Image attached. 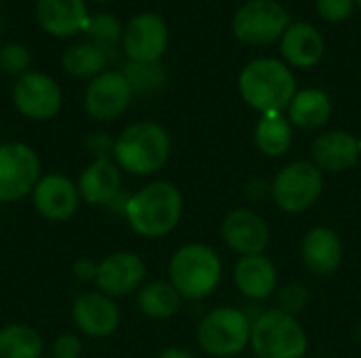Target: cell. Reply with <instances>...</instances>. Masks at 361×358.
Wrapping results in <instances>:
<instances>
[{
	"mask_svg": "<svg viewBox=\"0 0 361 358\" xmlns=\"http://www.w3.org/2000/svg\"><path fill=\"white\" fill-rule=\"evenodd\" d=\"M357 335H360V342H361V325H360V329H357Z\"/></svg>",
	"mask_w": 361,
	"mask_h": 358,
	"instance_id": "obj_36",
	"label": "cell"
},
{
	"mask_svg": "<svg viewBox=\"0 0 361 358\" xmlns=\"http://www.w3.org/2000/svg\"><path fill=\"white\" fill-rule=\"evenodd\" d=\"M13 106L23 118L47 122L61 112L63 93L53 76L30 70L13 84Z\"/></svg>",
	"mask_w": 361,
	"mask_h": 358,
	"instance_id": "obj_10",
	"label": "cell"
},
{
	"mask_svg": "<svg viewBox=\"0 0 361 358\" xmlns=\"http://www.w3.org/2000/svg\"><path fill=\"white\" fill-rule=\"evenodd\" d=\"M85 352L82 338L76 333H61L51 346V358H80Z\"/></svg>",
	"mask_w": 361,
	"mask_h": 358,
	"instance_id": "obj_33",
	"label": "cell"
},
{
	"mask_svg": "<svg viewBox=\"0 0 361 358\" xmlns=\"http://www.w3.org/2000/svg\"><path fill=\"white\" fill-rule=\"evenodd\" d=\"M87 0H36V21L49 36L72 38L87 32Z\"/></svg>",
	"mask_w": 361,
	"mask_h": 358,
	"instance_id": "obj_18",
	"label": "cell"
},
{
	"mask_svg": "<svg viewBox=\"0 0 361 358\" xmlns=\"http://www.w3.org/2000/svg\"><path fill=\"white\" fill-rule=\"evenodd\" d=\"M294 133H292V122L283 118V114H262V118L256 124L254 131V141L256 148L269 156V158H279L283 156L290 146H292Z\"/></svg>",
	"mask_w": 361,
	"mask_h": 358,
	"instance_id": "obj_26",
	"label": "cell"
},
{
	"mask_svg": "<svg viewBox=\"0 0 361 358\" xmlns=\"http://www.w3.org/2000/svg\"><path fill=\"white\" fill-rule=\"evenodd\" d=\"M146 279V264L133 251H114L97 262L95 287L104 295L116 300L137 293Z\"/></svg>",
	"mask_w": 361,
	"mask_h": 358,
	"instance_id": "obj_13",
	"label": "cell"
},
{
	"mask_svg": "<svg viewBox=\"0 0 361 358\" xmlns=\"http://www.w3.org/2000/svg\"><path fill=\"white\" fill-rule=\"evenodd\" d=\"M80 200L89 207H110L123 188V171L110 156L93 158L76 179Z\"/></svg>",
	"mask_w": 361,
	"mask_h": 358,
	"instance_id": "obj_16",
	"label": "cell"
},
{
	"mask_svg": "<svg viewBox=\"0 0 361 358\" xmlns=\"http://www.w3.org/2000/svg\"><path fill=\"white\" fill-rule=\"evenodd\" d=\"M95 2H112V0H95Z\"/></svg>",
	"mask_w": 361,
	"mask_h": 358,
	"instance_id": "obj_37",
	"label": "cell"
},
{
	"mask_svg": "<svg viewBox=\"0 0 361 358\" xmlns=\"http://www.w3.org/2000/svg\"><path fill=\"white\" fill-rule=\"evenodd\" d=\"M72 323L85 338H110L121 325V310L116 302L102 291H85L72 304Z\"/></svg>",
	"mask_w": 361,
	"mask_h": 358,
	"instance_id": "obj_15",
	"label": "cell"
},
{
	"mask_svg": "<svg viewBox=\"0 0 361 358\" xmlns=\"http://www.w3.org/2000/svg\"><path fill=\"white\" fill-rule=\"evenodd\" d=\"M123 51L129 61L159 63L169 44V30L157 13H140L123 27Z\"/></svg>",
	"mask_w": 361,
	"mask_h": 358,
	"instance_id": "obj_12",
	"label": "cell"
},
{
	"mask_svg": "<svg viewBox=\"0 0 361 358\" xmlns=\"http://www.w3.org/2000/svg\"><path fill=\"white\" fill-rule=\"evenodd\" d=\"M159 358H195L192 352H188L186 348H178V346H171V348H165Z\"/></svg>",
	"mask_w": 361,
	"mask_h": 358,
	"instance_id": "obj_35",
	"label": "cell"
},
{
	"mask_svg": "<svg viewBox=\"0 0 361 358\" xmlns=\"http://www.w3.org/2000/svg\"><path fill=\"white\" fill-rule=\"evenodd\" d=\"M250 346L258 358H305L309 340L296 317L275 308L252 321Z\"/></svg>",
	"mask_w": 361,
	"mask_h": 358,
	"instance_id": "obj_5",
	"label": "cell"
},
{
	"mask_svg": "<svg viewBox=\"0 0 361 358\" xmlns=\"http://www.w3.org/2000/svg\"><path fill=\"white\" fill-rule=\"evenodd\" d=\"M345 257V247L341 236L326 226L313 228L302 241V262L317 276L334 274Z\"/></svg>",
	"mask_w": 361,
	"mask_h": 358,
	"instance_id": "obj_20",
	"label": "cell"
},
{
	"mask_svg": "<svg viewBox=\"0 0 361 358\" xmlns=\"http://www.w3.org/2000/svg\"><path fill=\"white\" fill-rule=\"evenodd\" d=\"M30 65H32V55L27 46H23L21 42H6L0 49V68L4 74L13 78H21L23 74L30 72Z\"/></svg>",
	"mask_w": 361,
	"mask_h": 358,
	"instance_id": "obj_30",
	"label": "cell"
},
{
	"mask_svg": "<svg viewBox=\"0 0 361 358\" xmlns=\"http://www.w3.org/2000/svg\"><path fill=\"white\" fill-rule=\"evenodd\" d=\"M360 154H361V139H360Z\"/></svg>",
	"mask_w": 361,
	"mask_h": 358,
	"instance_id": "obj_39",
	"label": "cell"
},
{
	"mask_svg": "<svg viewBox=\"0 0 361 358\" xmlns=\"http://www.w3.org/2000/svg\"><path fill=\"white\" fill-rule=\"evenodd\" d=\"M30 196H32V205L36 213L42 219L53 222V224L72 219L82 203L76 181H72L63 173L42 175Z\"/></svg>",
	"mask_w": 361,
	"mask_h": 358,
	"instance_id": "obj_14",
	"label": "cell"
},
{
	"mask_svg": "<svg viewBox=\"0 0 361 358\" xmlns=\"http://www.w3.org/2000/svg\"><path fill=\"white\" fill-rule=\"evenodd\" d=\"M239 93L243 101L260 114H275L288 110L296 89L292 70L273 57L252 59L239 74Z\"/></svg>",
	"mask_w": 361,
	"mask_h": 358,
	"instance_id": "obj_3",
	"label": "cell"
},
{
	"mask_svg": "<svg viewBox=\"0 0 361 358\" xmlns=\"http://www.w3.org/2000/svg\"><path fill=\"white\" fill-rule=\"evenodd\" d=\"M0 358H44V340L25 323H8L0 327Z\"/></svg>",
	"mask_w": 361,
	"mask_h": 358,
	"instance_id": "obj_27",
	"label": "cell"
},
{
	"mask_svg": "<svg viewBox=\"0 0 361 358\" xmlns=\"http://www.w3.org/2000/svg\"><path fill=\"white\" fill-rule=\"evenodd\" d=\"M167 272L182 300H205L222 281V262L212 247L188 243L171 255Z\"/></svg>",
	"mask_w": 361,
	"mask_h": 358,
	"instance_id": "obj_4",
	"label": "cell"
},
{
	"mask_svg": "<svg viewBox=\"0 0 361 358\" xmlns=\"http://www.w3.org/2000/svg\"><path fill=\"white\" fill-rule=\"evenodd\" d=\"M360 139L347 131H328L315 137L311 162L322 173H343L360 162Z\"/></svg>",
	"mask_w": 361,
	"mask_h": 358,
	"instance_id": "obj_19",
	"label": "cell"
},
{
	"mask_svg": "<svg viewBox=\"0 0 361 358\" xmlns=\"http://www.w3.org/2000/svg\"><path fill=\"white\" fill-rule=\"evenodd\" d=\"M332 118V99L322 89H305L298 91L288 106V120L302 129L315 131L330 122Z\"/></svg>",
	"mask_w": 361,
	"mask_h": 358,
	"instance_id": "obj_23",
	"label": "cell"
},
{
	"mask_svg": "<svg viewBox=\"0 0 361 358\" xmlns=\"http://www.w3.org/2000/svg\"><path fill=\"white\" fill-rule=\"evenodd\" d=\"M123 74L133 91V95H150L163 89L167 74L161 63H135L129 61L123 68Z\"/></svg>",
	"mask_w": 361,
	"mask_h": 358,
	"instance_id": "obj_28",
	"label": "cell"
},
{
	"mask_svg": "<svg viewBox=\"0 0 361 358\" xmlns=\"http://www.w3.org/2000/svg\"><path fill=\"white\" fill-rule=\"evenodd\" d=\"M288 25L290 15L277 0H250L233 17L237 40L250 46H267L281 40Z\"/></svg>",
	"mask_w": 361,
	"mask_h": 358,
	"instance_id": "obj_9",
	"label": "cell"
},
{
	"mask_svg": "<svg viewBox=\"0 0 361 358\" xmlns=\"http://www.w3.org/2000/svg\"><path fill=\"white\" fill-rule=\"evenodd\" d=\"M317 13L324 21L338 23L345 21L353 15L355 11V0H315Z\"/></svg>",
	"mask_w": 361,
	"mask_h": 358,
	"instance_id": "obj_32",
	"label": "cell"
},
{
	"mask_svg": "<svg viewBox=\"0 0 361 358\" xmlns=\"http://www.w3.org/2000/svg\"><path fill=\"white\" fill-rule=\"evenodd\" d=\"M220 232L228 249H233L241 257L262 255L271 238L267 222L250 209H237L228 213L222 222Z\"/></svg>",
	"mask_w": 361,
	"mask_h": 358,
	"instance_id": "obj_17",
	"label": "cell"
},
{
	"mask_svg": "<svg viewBox=\"0 0 361 358\" xmlns=\"http://www.w3.org/2000/svg\"><path fill=\"white\" fill-rule=\"evenodd\" d=\"M108 53L93 42H74L61 53V68L72 78L91 80L106 70Z\"/></svg>",
	"mask_w": 361,
	"mask_h": 358,
	"instance_id": "obj_25",
	"label": "cell"
},
{
	"mask_svg": "<svg viewBox=\"0 0 361 358\" xmlns=\"http://www.w3.org/2000/svg\"><path fill=\"white\" fill-rule=\"evenodd\" d=\"M131 99L133 91L123 70H104L99 76L89 80L82 95V106L93 120L112 122L127 112Z\"/></svg>",
	"mask_w": 361,
	"mask_h": 358,
	"instance_id": "obj_11",
	"label": "cell"
},
{
	"mask_svg": "<svg viewBox=\"0 0 361 358\" xmlns=\"http://www.w3.org/2000/svg\"><path fill=\"white\" fill-rule=\"evenodd\" d=\"M42 177L38 152L23 141L0 143V203H17L32 194Z\"/></svg>",
	"mask_w": 361,
	"mask_h": 358,
	"instance_id": "obj_7",
	"label": "cell"
},
{
	"mask_svg": "<svg viewBox=\"0 0 361 358\" xmlns=\"http://www.w3.org/2000/svg\"><path fill=\"white\" fill-rule=\"evenodd\" d=\"M123 27L121 21L110 15V13H97L89 17V25H87V38L89 42L97 44L99 49H104L106 53L116 46L123 40Z\"/></svg>",
	"mask_w": 361,
	"mask_h": 358,
	"instance_id": "obj_29",
	"label": "cell"
},
{
	"mask_svg": "<svg viewBox=\"0 0 361 358\" xmlns=\"http://www.w3.org/2000/svg\"><path fill=\"white\" fill-rule=\"evenodd\" d=\"M235 358H237V357H235Z\"/></svg>",
	"mask_w": 361,
	"mask_h": 358,
	"instance_id": "obj_40",
	"label": "cell"
},
{
	"mask_svg": "<svg viewBox=\"0 0 361 358\" xmlns=\"http://www.w3.org/2000/svg\"><path fill=\"white\" fill-rule=\"evenodd\" d=\"M326 51L324 36L307 21H294L281 36V55L294 68H313L322 61Z\"/></svg>",
	"mask_w": 361,
	"mask_h": 358,
	"instance_id": "obj_22",
	"label": "cell"
},
{
	"mask_svg": "<svg viewBox=\"0 0 361 358\" xmlns=\"http://www.w3.org/2000/svg\"><path fill=\"white\" fill-rule=\"evenodd\" d=\"M49 358H51V357H49Z\"/></svg>",
	"mask_w": 361,
	"mask_h": 358,
	"instance_id": "obj_41",
	"label": "cell"
},
{
	"mask_svg": "<svg viewBox=\"0 0 361 358\" xmlns=\"http://www.w3.org/2000/svg\"><path fill=\"white\" fill-rule=\"evenodd\" d=\"M137 308L148 319L167 321L182 310V295L173 289L171 283H144L137 291Z\"/></svg>",
	"mask_w": 361,
	"mask_h": 358,
	"instance_id": "obj_24",
	"label": "cell"
},
{
	"mask_svg": "<svg viewBox=\"0 0 361 358\" xmlns=\"http://www.w3.org/2000/svg\"><path fill=\"white\" fill-rule=\"evenodd\" d=\"M252 338L250 317L231 306L214 308L197 327V342L209 357L235 358L245 350Z\"/></svg>",
	"mask_w": 361,
	"mask_h": 358,
	"instance_id": "obj_6",
	"label": "cell"
},
{
	"mask_svg": "<svg viewBox=\"0 0 361 358\" xmlns=\"http://www.w3.org/2000/svg\"><path fill=\"white\" fill-rule=\"evenodd\" d=\"M171 154L167 129L154 120H137L121 131L112 146V160L129 175L146 177L161 171Z\"/></svg>",
	"mask_w": 361,
	"mask_h": 358,
	"instance_id": "obj_2",
	"label": "cell"
},
{
	"mask_svg": "<svg viewBox=\"0 0 361 358\" xmlns=\"http://www.w3.org/2000/svg\"><path fill=\"white\" fill-rule=\"evenodd\" d=\"M324 192V173L311 160L286 165L273 179L271 194L286 213H302L311 209Z\"/></svg>",
	"mask_w": 361,
	"mask_h": 358,
	"instance_id": "obj_8",
	"label": "cell"
},
{
	"mask_svg": "<svg viewBox=\"0 0 361 358\" xmlns=\"http://www.w3.org/2000/svg\"><path fill=\"white\" fill-rule=\"evenodd\" d=\"M235 285L239 293L252 302H262L271 298L277 289V268L267 255H243L233 270Z\"/></svg>",
	"mask_w": 361,
	"mask_h": 358,
	"instance_id": "obj_21",
	"label": "cell"
},
{
	"mask_svg": "<svg viewBox=\"0 0 361 358\" xmlns=\"http://www.w3.org/2000/svg\"><path fill=\"white\" fill-rule=\"evenodd\" d=\"M184 209L182 192L176 184L159 179L142 186L125 200V219L142 238H163L176 230Z\"/></svg>",
	"mask_w": 361,
	"mask_h": 358,
	"instance_id": "obj_1",
	"label": "cell"
},
{
	"mask_svg": "<svg viewBox=\"0 0 361 358\" xmlns=\"http://www.w3.org/2000/svg\"><path fill=\"white\" fill-rule=\"evenodd\" d=\"M74 279L80 283H95V274H97V264L89 257H80L74 262Z\"/></svg>",
	"mask_w": 361,
	"mask_h": 358,
	"instance_id": "obj_34",
	"label": "cell"
},
{
	"mask_svg": "<svg viewBox=\"0 0 361 358\" xmlns=\"http://www.w3.org/2000/svg\"><path fill=\"white\" fill-rule=\"evenodd\" d=\"M355 4H360V6H361V0H355Z\"/></svg>",
	"mask_w": 361,
	"mask_h": 358,
	"instance_id": "obj_38",
	"label": "cell"
},
{
	"mask_svg": "<svg viewBox=\"0 0 361 358\" xmlns=\"http://www.w3.org/2000/svg\"><path fill=\"white\" fill-rule=\"evenodd\" d=\"M309 302V291L302 283H290L277 293V310L296 317Z\"/></svg>",
	"mask_w": 361,
	"mask_h": 358,
	"instance_id": "obj_31",
	"label": "cell"
}]
</instances>
